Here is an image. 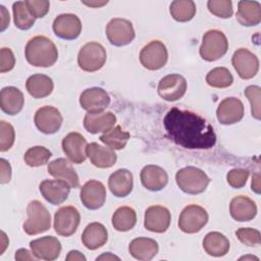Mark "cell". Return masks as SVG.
I'll return each mask as SVG.
<instances>
[{"instance_id": "52a82bcc", "label": "cell", "mask_w": 261, "mask_h": 261, "mask_svg": "<svg viewBox=\"0 0 261 261\" xmlns=\"http://www.w3.org/2000/svg\"><path fill=\"white\" fill-rule=\"evenodd\" d=\"M208 222L207 211L196 204L188 205L182 209L178 218V227L186 233L200 231Z\"/></svg>"}, {"instance_id": "8fae6325", "label": "cell", "mask_w": 261, "mask_h": 261, "mask_svg": "<svg viewBox=\"0 0 261 261\" xmlns=\"http://www.w3.org/2000/svg\"><path fill=\"white\" fill-rule=\"evenodd\" d=\"M231 64L239 76L243 80L253 79L259 70L257 56L247 48H240L234 51L231 57Z\"/></svg>"}, {"instance_id": "11a10c76", "label": "cell", "mask_w": 261, "mask_h": 261, "mask_svg": "<svg viewBox=\"0 0 261 261\" xmlns=\"http://www.w3.org/2000/svg\"><path fill=\"white\" fill-rule=\"evenodd\" d=\"M1 236H2V249H1V253L0 254H2L3 252H4V250H5V248H6V246L8 245V243H4V240H5V238H6V236H5V233H4V231H1Z\"/></svg>"}, {"instance_id": "ba28073f", "label": "cell", "mask_w": 261, "mask_h": 261, "mask_svg": "<svg viewBox=\"0 0 261 261\" xmlns=\"http://www.w3.org/2000/svg\"><path fill=\"white\" fill-rule=\"evenodd\" d=\"M168 52L166 46L158 40L151 41L140 52V62L149 70L162 68L166 64Z\"/></svg>"}, {"instance_id": "5b68a950", "label": "cell", "mask_w": 261, "mask_h": 261, "mask_svg": "<svg viewBox=\"0 0 261 261\" xmlns=\"http://www.w3.org/2000/svg\"><path fill=\"white\" fill-rule=\"evenodd\" d=\"M228 50V41L225 35L218 30L207 31L202 39L200 55L206 61H215L223 57Z\"/></svg>"}, {"instance_id": "f35d334b", "label": "cell", "mask_w": 261, "mask_h": 261, "mask_svg": "<svg viewBox=\"0 0 261 261\" xmlns=\"http://www.w3.org/2000/svg\"><path fill=\"white\" fill-rule=\"evenodd\" d=\"M52 153L43 146H35L30 148L23 156L24 162L31 167H39L48 163Z\"/></svg>"}, {"instance_id": "9f6ffc18", "label": "cell", "mask_w": 261, "mask_h": 261, "mask_svg": "<svg viewBox=\"0 0 261 261\" xmlns=\"http://www.w3.org/2000/svg\"><path fill=\"white\" fill-rule=\"evenodd\" d=\"M242 259H245V260H247V259H256V260H259L257 257H254V256H244V257H241V258H240V260H242Z\"/></svg>"}, {"instance_id": "8992f818", "label": "cell", "mask_w": 261, "mask_h": 261, "mask_svg": "<svg viewBox=\"0 0 261 261\" xmlns=\"http://www.w3.org/2000/svg\"><path fill=\"white\" fill-rule=\"evenodd\" d=\"M106 57V50L100 43L89 42L79 51L77 64L83 70L94 72L103 67Z\"/></svg>"}, {"instance_id": "74e56055", "label": "cell", "mask_w": 261, "mask_h": 261, "mask_svg": "<svg viewBox=\"0 0 261 261\" xmlns=\"http://www.w3.org/2000/svg\"><path fill=\"white\" fill-rule=\"evenodd\" d=\"M207 84L212 88H227L232 82L233 77L230 71L226 67H215L211 69L206 75Z\"/></svg>"}, {"instance_id": "7bdbcfd3", "label": "cell", "mask_w": 261, "mask_h": 261, "mask_svg": "<svg viewBox=\"0 0 261 261\" xmlns=\"http://www.w3.org/2000/svg\"><path fill=\"white\" fill-rule=\"evenodd\" d=\"M15 140V132L13 126L4 120L0 121V151H8Z\"/></svg>"}, {"instance_id": "e575fe53", "label": "cell", "mask_w": 261, "mask_h": 261, "mask_svg": "<svg viewBox=\"0 0 261 261\" xmlns=\"http://www.w3.org/2000/svg\"><path fill=\"white\" fill-rule=\"evenodd\" d=\"M196 4L192 0H175L170 4V14L176 21L186 22L193 19L196 14Z\"/></svg>"}, {"instance_id": "ffe728a7", "label": "cell", "mask_w": 261, "mask_h": 261, "mask_svg": "<svg viewBox=\"0 0 261 261\" xmlns=\"http://www.w3.org/2000/svg\"><path fill=\"white\" fill-rule=\"evenodd\" d=\"M32 253L42 260L52 261L59 257L61 252V243L52 236L42 237L30 242Z\"/></svg>"}, {"instance_id": "7dc6e473", "label": "cell", "mask_w": 261, "mask_h": 261, "mask_svg": "<svg viewBox=\"0 0 261 261\" xmlns=\"http://www.w3.org/2000/svg\"><path fill=\"white\" fill-rule=\"evenodd\" d=\"M0 166H1V173H0V182L2 185L7 184L11 179V166L7 160L4 158L0 159Z\"/></svg>"}, {"instance_id": "c3c4849f", "label": "cell", "mask_w": 261, "mask_h": 261, "mask_svg": "<svg viewBox=\"0 0 261 261\" xmlns=\"http://www.w3.org/2000/svg\"><path fill=\"white\" fill-rule=\"evenodd\" d=\"M15 259L16 260H37L38 258L27 249H19L15 252Z\"/></svg>"}, {"instance_id": "83f0119b", "label": "cell", "mask_w": 261, "mask_h": 261, "mask_svg": "<svg viewBox=\"0 0 261 261\" xmlns=\"http://www.w3.org/2000/svg\"><path fill=\"white\" fill-rule=\"evenodd\" d=\"M110 192L118 197H126L133 190V173L125 168H120L110 174L108 178Z\"/></svg>"}, {"instance_id": "2e32d148", "label": "cell", "mask_w": 261, "mask_h": 261, "mask_svg": "<svg viewBox=\"0 0 261 261\" xmlns=\"http://www.w3.org/2000/svg\"><path fill=\"white\" fill-rule=\"evenodd\" d=\"M171 221L169 210L160 205L150 206L145 211L144 226L152 232L162 233L167 230Z\"/></svg>"}, {"instance_id": "4dcf8cb0", "label": "cell", "mask_w": 261, "mask_h": 261, "mask_svg": "<svg viewBox=\"0 0 261 261\" xmlns=\"http://www.w3.org/2000/svg\"><path fill=\"white\" fill-rule=\"evenodd\" d=\"M237 20L244 27H254L261 21V4L258 1H239Z\"/></svg>"}, {"instance_id": "3957f363", "label": "cell", "mask_w": 261, "mask_h": 261, "mask_svg": "<svg viewBox=\"0 0 261 261\" xmlns=\"http://www.w3.org/2000/svg\"><path fill=\"white\" fill-rule=\"evenodd\" d=\"M175 181L182 192L197 195L207 189L210 178L202 169L195 166H187L176 172Z\"/></svg>"}, {"instance_id": "f1b7e54d", "label": "cell", "mask_w": 261, "mask_h": 261, "mask_svg": "<svg viewBox=\"0 0 261 261\" xmlns=\"http://www.w3.org/2000/svg\"><path fill=\"white\" fill-rule=\"evenodd\" d=\"M108 240L106 227L100 222H92L86 226L82 234V242L89 250H97L103 247Z\"/></svg>"}, {"instance_id": "f907efd6", "label": "cell", "mask_w": 261, "mask_h": 261, "mask_svg": "<svg viewBox=\"0 0 261 261\" xmlns=\"http://www.w3.org/2000/svg\"><path fill=\"white\" fill-rule=\"evenodd\" d=\"M67 261H86V257L80 252V251H76V250H72L70 251L66 258H65Z\"/></svg>"}, {"instance_id": "6da1fadb", "label": "cell", "mask_w": 261, "mask_h": 261, "mask_svg": "<svg viewBox=\"0 0 261 261\" xmlns=\"http://www.w3.org/2000/svg\"><path fill=\"white\" fill-rule=\"evenodd\" d=\"M167 137L186 149H210L216 143V135L211 124L199 114L171 108L163 118Z\"/></svg>"}, {"instance_id": "ab89813d", "label": "cell", "mask_w": 261, "mask_h": 261, "mask_svg": "<svg viewBox=\"0 0 261 261\" xmlns=\"http://www.w3.org/2000/svg\"><path fill=\"white\" fill-rule=\"evenodd\" d=\"M207 7L212 14L220 18H229L233 13L230 0H209Z\"/></svg>"}, {"instance_id": "9a60e30c", "label": "cell", "mask_w": 261, "mask_h": 261, "mask_svg": "<svg viewBox=\"0 0 261 261\" xmlns=\"http://www.w3.org/2000/svg\"><path fill=\"white\" fill-rule=\"evenodd\" d=\"M80 195L81 201L86 208L97 210L105 203L106 189L101 181L91 179L82 187Z\"/></svg>"}, {"instance_id": "7402d4cb", "label": "cell", "mask_w": 261, "mask_h": 261, "mask_svg": "<svg viewBox=\"0 0 261 261\" xmlns=\"http://www.w3.org/2000/svg\"><path fill=\"white\" fill-rule=\"evenodd\" d=\"M116 122V116L111 111L96 113L88 112L84 117V127L90 134L107 133Z\"/></svg>"}, {"instance_id": "681fc988", "label": "cell", "mask_w": 261, "mask_h": 261, "mask_svg": "<svg viewBox=\"0 0 261 261\" xmlns=\"http://www.w3.org/2000/svg\"><path fill=\"white\" fill-rule=\"evenodd\" d=\"M0 9H1V29H0V31L3 32L9 25L10 17H9L8 11L6 10V8L3 5H0Z\"/></svg>"}, {"instance_id": "4316f807", "label": "cell", "mask_w": 261, "mask_h": 261, "mask_svg": "<svg viewBox=\"0 0 261 261\" xmlns=\"http://www.w3.org/2000/svg\"><path fill=\"white\" fill-rule=\"evenodd\" d=\"M24 97L22 92L12 86L5 87L0 92L1 110L8 115L18 114L23 107Z\"/></svg>"}, {"instance_id": "7c38bea8", "label": "cell", "mask_w": 261, "mask_h": 261, "mask_svg": "<svg viewBox=\"0 0 261 261\" xmlns=\"http://www.w3.org/2000/svg\"><path fill=\"white\" fill-rule=\"evenodd\" d=\"M187 91L186 79L177 73H171L163 76L158 84V95L165 101H176L180 99Z\"/></svg>"}, {"instance_id": "d4e9b609", "label": "cell", "mask_w": 261, "mask_h": 261, "mask_svg": "<svg viewBox=\"0 0 261 261\" xmlns=\"http://www.w3.org/2000/svg\"><path fill=\"white\" fill-rule=\"evenodd\" d=\"M140 177L142 185L152 192L162 190L168 182V175L166 171L160 166L154 164L144 166L141 170Z\"/></svg>"}, {"instance_id": "9c48e42d", "label": "cell", "mask_w": 261, "mask_h": 261, "mask_svg": "<svg viewBox=\"0 0 261 261\" xmlns=\"http://www.w3.org/2000/svg\"><path fill=\"white\" fill-rule=\"evenodd\" d=\"M106 36L110 44L121 47L128 45L136 37L133 23L120 17L112 18L106 25Z\"/></svg>"}, {"instance_id": "4fadbf2b", "label": "cell", "mask_w": 261, "mask_h": 261, "mask_svg": "<svg viewBox=\"0 0 261 261\" xmlns=\"http://www.w3.org/2000/svg\"><path fill=\"white\" fill-rule=\"evenodd\" d=\"M34 121L41 133L51 135L55 134L60 128L62 115L60 111L53 106H43L36 111Z\"/></svg>"}, {"instance_id": "f546056e", "label": "cell", "mask_w": 261, "mask_h": 261, "mask_svg": "<svg viewBox=\"0 0 261 261\" xmlns=\"http://www.w3.org/2000/svg\"><path fill=\"white\" fill-rule=\"evenodd\" d=\"M158 244L155 240L150 238L134 239L128 246L129 254L137 260L149 261L153 259L158 253Z\"/></svg>"}, {"instance_id": "44dd1931", "label": "cell", "mask_w": 261, "mask_h": 261, "mask_svg": "<svg viewBox=\"0 0 261 261\" xmlns=\"http://www.w3.org/2000/svg\"><path fill=\"white\" fill-rule=\"evenodd\" d=\"M70 188L66 181L58 178L44 179L39 186L42 196L52 205L63 203L70 193Z\"/></svg>"}, {"instance_id": "8d00e7d4", "label": "cell", "mask_w": 261, "mask_h": 261, "mask_svg": "<svg viewBox=\"0 0 261 261\" xmlns=\"http://www.w3.org/2000/svg\"><path fill=\"white\" fill-rule=\"evenodd\" d=\"M12 12L14 24L19 30L25 31L34 25L36 18L29 11L24 1L14 2L12 5Z\"/></svg>"}, {"instance_id": "d6986e66", "label": "cell", "mask_w": 261, "mask_h": 261, "mask_svg": "<svg viewBox=\"0 0 261 261\" xmlns=\"http://www.w3.org/2000/svg\"><path fill=\"white\" fill-rule=\"evenodd\" d=\"M61 146L63 152L72 163L81 164L86 160V148L88 144L87 140L80 133L72 132L67 134L63 138Z\"/></svg>"}, {"instance_id": "d6a6232c", "label": "cell", "mask_w": 261, "mask_h": 261, "mask_svg": "<svg viewBox=\"0 0 261 261\" xmlns=\"http://www.w3.org/2000/svg\"><path fill=\"white\" fill-rule=\"evenodd\" d=\"M203 248L208 255L221 257L228 253L230 245L228 239L224 234L218 231H211L205 236L203 240Z\"/></svg>"}, {"instance_id": "7a4b0ae2", "label": "cell", "mask_w": 261, "mask_h": 261, "mask_svg": "<svg viewBox=\"0 0 261 261\" xmlns=\"http://www.w3.org/2000/svg\"><path fill=\"white\" fill-rule=\"evenodd\" d=\"M24 55L27 61L37 67H50L58 58L55 44L45 36H36L25 45Z\"/></svg>"}, {"instance_id": "836d02e7", "label": "cell", "mask_w": 261, "mask_h": 261, "mask_svg": "<svg viewBox=\"0 0 261 261\" xmlns=\"http://www.w3.org/2000/svg\"><path fill=\"white\" fill-rule=\"evenodd\" d=\"M112 225L118 231H128L137 223L136 211L128 206H121L112 215Z\"/></svg>"}, {"instance_id": "484cf974", "label": "cell", "mask_w": 261, "mask_h": 261, "mask_svg": "<svg viewBox=\"0 0 261 261\" xmlns=\"http://www.w3.org/2000/svg\"><path fill=\"white\" fill-rule=\"evenodd\" d=\"M229 213L237 221H250L257 215V206L249 197L237 196L230 201Z\"/></svg>"}, {"instance_id": "db71d44e", "label": "cell", "mask_w": 261, "mask_h": 261, "mask_svg": "<svg viewBox=\"0 0 261 261\" xmlns=\"http://www.w3.org/2000/svg\"><path fill=\"white\" fill-rule=\"evenodd\" d=\"M114 259H116V260H119V258L117 257V256H115V255H112L111 253H106V254H103V255H101V256H99V257H97V260H114Z\"/></svg>"}, {"instance_id": "d590c367", "label": "cell", "mask_w": 261, "mask_h": 261, "mask_svg": "<svg viewBox=\"0 0 261 261\" xmlns=\"http://www.w3.org/2000/svg\"><path fill=\"white\" fill-rule=\"evenodd\" d=\"M99 139L109 148L113 150H121L127 144V141L129 139V133L122 130L120 125H116L107 133H104L102 136H100Z\"/></svg>"}, {"instance_id": "603a6c76", "label": "cell", "mask_w": 261, "mask_h": 261, "mask_svg": "<svg viewBox=\"0 0 261 261\" xmlns=\"http://www.w3.org/2000/svg\"><path fill=\"white\" fill-rule=\"evenodd\" d=\"M87 157H89L91 163L98 168H109L112 167L116 160L117 156L113 149L108 146H102L98 143H91L86 148Z\"/></svg>"}, {"instance_id": "cb8c5ba5", "label": "cell", "mask_w": 261, "mask_h": 261, "mask_svg": "<svg viewBox=\"0 0 261 261\" xmlns=\"http://www.w3.org/2000/svg\"><path fill=\"white\" fill-rule=\"evenodd\" d=\"M49 174L53 177L66 181L71 188L75 189L80 186L79 175L75 172L71 163L65 158H57L49 162L47 166Z\"/></svg>"}, {"instance_id": "f5cc1de1", "label": "cell", "mask_w": 261, "mask_h": 261, "mask_svg": "<svg viewBox=\"0 0 261 261\" xmlns=\"http://www.w3.org/2000/svg\"><path fill=\"white\" fill-rule=\"evenodd\" d=\"M84 4H86V5H88V6H90V7H100V6H103V5H105V4H107L108 3V1H101V2H97V1H90V2H88V1H82Z\"/></svg>"}, {"instance_id": "277c9868", "label": "cell", "mask_w": 261, "mask_h": 261, "mask_svg": "<svg viewBox=\"0 0 261 261\" xmlns=\"http://www.w3.org/2000/svg\"><path fill=\"white\" fill-rule=\"evenodd\" d=\"M28 219L23 222V230L29 236L47 231L51 226V215L47 208L38 200H33L27 207Z\"/></svg>"}, {"instance_id": "e0dca14e", "label": "cell", "mask_w": 261, "mask_h": 261, "mask_svg": "<svg viewBox=\"0 0 261 261\" xmlns=\"http://www.w3.org/2000/svg\"><path fill=\"white\" fill-rule=\"evenodd\" d=\"M244 116V104L236 97H228L223 99L217 109L216 117L221 124L230 125L242 120Z\"/></svg>"}, {"instance_id": "ac0fdd59", "label": "cell", "mask_w": 261, "mask_h": 261, "mask_svg": "<svg viewBox=\"0 0 261 261\" xmlns=\"http://www.w3.org/2000/svg\"><path fill=\"white\" fill-rule=\"evenodd\" d=\"M80 104L83 109L90 113L102 112L110 104V97L108 93L101 88H89L81 94Z\"/></svg>"}, {"instance_id": "60d3db41", "label": "cell", "mask_w": 261, "mask_h": 261, "mask_svg": "<svg viewBox=\"0 0 261 261\" xmlns=\"http://www.w3.org/2000/svg\"><path fill=\"white\" fill-rule=\"evenodd\" d=\"M236 236L241 243L249 247H258L261 245V234L258 229L251 227H241L236 231Z\"/></svg>"}, {"instance_id": "816d5d0a", "label": "cell", "mask_w": 261, "mask_h": 261, "mask_svg": "<svg viewBox=\"0 0 261 261\" xmlns=\"http://www.w3.org/2000/svg\"><path fill=\"white\" fill-rule=\"evenodd\" d=\"M260 175L259 173H255L252 176V184H251V189L254 191L256 194H260Z\"/></svg>"}, {"instance_id": "30bf717a", "label": "cell", "mask_w": 261, "mask_h": 261, "mask_svg": "<svg viewBox=\"0 0 261 261\" xmlns=\"http://www.w3.org/2000/svg\"><path fill=\"white\" fill-rule=\"evenodd\" d=\"M80 221L81 215L75 207H61L55 212L54 215V230L59 236L70 237L76 231Z\"/></svg>"}, {"instance_id": "5bb4252c", "label": "cell", "mask_w": 261, "mask_h": 261, "mask_svg": "<svg viewBox=\"0 0 261 261\" xmlns=\"http://www.w3.org/2000/svg\"><path fill=\"white\" fill-rule=\"evenodd\" d=\"M54 34L64 40H74L82 32V22L79 16L72 13L59 14L53 21Z\"/></svg>"}, {"instance_id": "ee69618b", "label": "cell", "mask_w": 261, "mask_h": 261, "mask_svg": "<svg viewBox=\"0 0 261 261\" xmlns=\"http://www.w3.org/2000/svg\"><path fill=\"white\" fill-rule=\"evenodd\" d=\"M249 177V170L244 168H233L226 174V180L228 185L234 189L243 188Z\"/></svg>"}, {"instance_id": "1f68e13d", "label": "cell", "mask_w": 261, "mask_h": 261, "mask_svg": "<svg viewBox=\"0 0 261 261\" xmlns=\"http://www.w3.org/2000/svg\"><path fill=\"white\" fill-rule=\"evenodd\" d=\"M25 88L29 94L36 99H42L49 96L54 88L51 77L46 74L36 73L31 75L25 83Z\"/></svg>"}, {"instance_id": "bcb514c9", "label": "cell", "mask_w": 261, "mask_h": 261, "mask_svg": "<svg viewBox=\"0 0 261 261\" xmlns=\"http://www.w3.org/2000/svg\"><path fill=\"white\" fill-rule=\"evenodd\" d=\"M15 65V57L11 49L1 48L0 50V72L4 73L10 71Z\"/></svg>"}, {"instance_id": "b9f144b4", "label": "cell", "mask_w": 261, "mask_h": 261, "mask_svg": "<svg viewBox=\"0 0 261 261\" xmlns=\"http://www.w3.org/2000/svg\"><path fill=\"white\" fill-rule=\"evenodd\" d=\"M245 96L248 98L251 104V114L255 119H260V97L261 89L258 86H249L244 91Z\"/></svg>"}, {"instance_id": "f6af8a7d", "label": "cell", "mask_w": 261, "mask_h": 261, "mask_svg": "<svg viewBox=\"0 0 261 261\" xmlns=\"http://www.w3.org/2000/svg\"><path fill=\"white\" fill-rule=\"evenodd\" d=\"M25 5L35 18L44 17L50 7V2L47 0H25Z\"/></svg>"}]
</instances>
